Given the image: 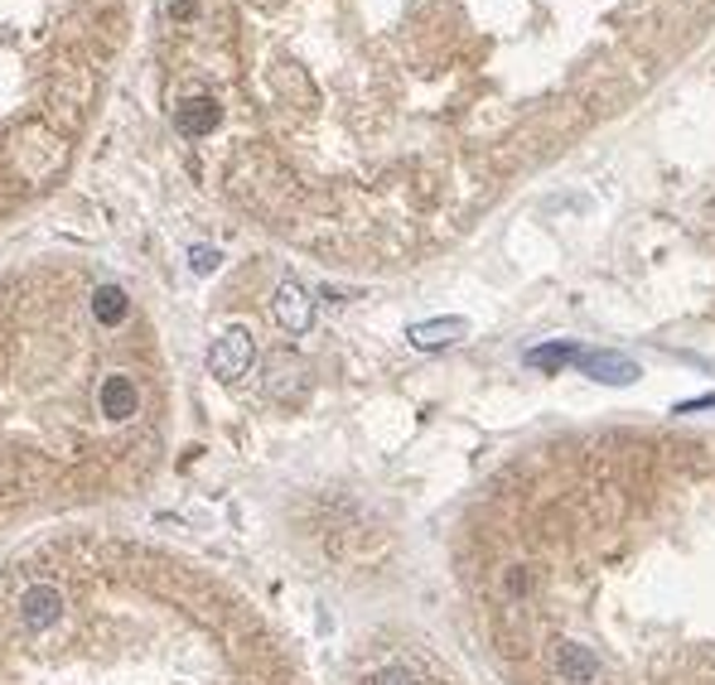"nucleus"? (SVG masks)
<instances>
[{
	"label": "nucleus",
	"mask_w": 715,
	"mask_h": 685,
	"mask_svg": "<svg viewBox=\"0 0 715 685\" xmlns=\"http://www.w3.org/2000/svg\"><path fill=\"white\" fill-rule=\"evenodd\" d=\"M252 367H257V343H252V334L242 324L223 328V334L213 338V348H209V372L217 377V382H242Z\"/></svg>",
	"instance_id": "obj_1"
},
{
	"label": "nucleus",
	"mask_w": 715,
	"mask_h": 685,
	"mask_svg": "<svg viewBox=\"0 0 715 685\" xmlns=\"http://www.w3.org/2000/svg\"><path fill=\"white\" fill-rule=\"evenodd\" d=\"M64 614H68V604H64V589H58V584L40 580L20 594V622H24V632H34V638L54 632L58 622H64Z\"/></svg>",
	"instance_id": "obj_2"
},
{
	"label": "nucleus",
	"mask_w": 715,
	"mask_h": 685,
	"mask_svg": "<svg viewBox=\"0 0 715 685\" xmlns=\"http://www.w3.org/2000/svg\"><path fill=\"white\" fill-rule=\"evenodd\" d=\"M271 319L281 324V334H290V338L310 334V324H314V300H310V290L300 285L295 276H286L281 285H276V295H271Z\"/></svg>",
	"instance_id": "obj_3"
},
{
	"label": "nucleus",
	"mask_w": 715,
	"mask_h": 685,
	"mask_svg": "<svg viewBox=\"0 0 715 685\" xmlns=\"http://www.w3.org/2000/svg\"><path fill=\"white\" fill-rule=\"evenodd\" d=\"M576 367L590 382H604V386H634L638 377H644V367L634 358H624V352H580Z\"/></svg>",
	"instance_id": "obj_4"
},
{
	"label": "nucleus",
	"mask_w": 715,
	"mask_h": 685,
	"mask_svg": "<svg viewBox=\"0 0 715 685\" xmlns=\"http://www.w3.org/2000/svg\"><path fill=\"white\" fill-rule=\"evenodd\" d=\"M223 126V106L213 102V97H185V102L175 106V131L189 141H203L213 136V131Z\"/></svg>",
	"instance_id": "obj_5"
},
{
	"label": "nucleus",
	"mask_w": 715,
	"mask_h": 685,
	"mask_svg": "<svg viewBox=\"0 0 715 685\" xmlns=\"http://www.w3.org/2000/svg\"><path fill=\"white\" fill-rule=\"evenodd\" d=\"M97 406H102L107 420H131L141 411V386L126 372H107V382L97 386Z\"/></svg>",
	"instance_id": "obj_6"
},
{
	"label": "nucleus",
	"mask_w": 715,
	"mask_h": 685,
	"mask_svg": "<svg viewBox=\"0 0 715 685\" xmlns=\"http://www.w3.org/2000/svg\"><path fill=\"white\" fill-rule=\"evenodd\" d=\"M556 676L571 681V685H595L600 681V656L590 652L585 642L561 638V642H556Z\"/></svg>",
	"instance_id": "obj_7"
},
{
	"label": "nucleus",
	"mask_w": 715,
	"mask_h": 685,
	"mask_svg": "<svg viewBox=\"0 0 715 685\" xmlns=\"http://www.w3.org/2000/svg\"><path fill=\"white\" fill-rule=\"evenodd\" d=\"M465 334H469V319H459V314H450V319H426V324H411L406 328L411 348H421V352L450 348V343H459Z\"/></svg>",
	"instance_id": "obj_8"
},
{
	"label": "nucleus",
	"mask_w": 715,
	"mask_h": 685,
	"mask_svg": "<svg viewBox=\"0 0 715 685\" xmlns=\"http://www.w3.org/2000/svg\"><path fill=\"white\" fill-rule=\"evenodd\" d=\"M305 386H310V372H305V362H300V358H276V362H271V377H266V391H271L276 401H286V406H295V401L305 396Z\"/></svg>",
	"instance_id": "obj_9"
},
{
	"label": "nucleus",
	"mask_w": 715,
	"mask_h": 685,
	"mask_svg": "<svg viewBox=\"0 0 715 685\" xmlns=\"http://www.w3.org/2000/svg\"><path fill=\"white\" fill-rule=\"evenodd\" d=\"M126 314H131V300H126V290L121 285H97L92 290V319L102 328H116Z\"/></svg>",
	"instance_id": "obj_10"
},
{
	"label": "nucleus",
	"mask_w": 715,
	"mask_h": 685,
	"mask_svg": "<svg viewBox=\"0 0 715 685\" xmlns=\"http://www.w3.org/2000/svg\"><path fill=\"white\" fill-rule=\"evenodd\" d=\"M580 343H541V348L527 352V367H541V372H561V367L580 362Z\"/></svg>",
	"instance_id": "obj_11"
},
{
	"label": "nucleus",
	"mask_w": 715,
	"mask_h": 685,
	"mask_svg": "<svg viewBox=\"0 0 715 685\" xmlns=\"http://www.w3.org/2000/svg\"><path fill=\"white\" fill-rule=\"evenodd\" d=\"M217 266H223V251H217V247H193L189 251V271L193 276H213Z\"/></svg>",
	"instance_id": "obj_12"
},
{
	"label": "nucleus",
	"mask_w": 715,
	"mask_h": 685,
	"mask_svg": "<svg viewBox=\"0 0 715 685\" xmlns=\"http://www.w3.org/2000/svg\"><path fill=\"white\" fill-rule=\"evenodd\" d=\"M372 685H421V676L411 666H382L378 676H372Z\"/></svg>",
	"instance_id": "obj_13"
},
{
	"label": "nucleus",
	"mask_w": 715,
	"mask_h": 685,
	"mask_svg": "<svg viewBox=\"0 0 715 685\" xmlns=\"http://www.w3.org/2000/svg\"><path fill=\"white\" fill-rule=\"evenodd\" d=\"M193 15H199V0H169V20L175 24H189Z\"/></svg>",
	"instance_id": "obj_14"
},
{
	"label": "nucleus",
	"mask_w": 715,
	"mask_h": 685,
	"mask_svg": "<svg viewBox=\"0 0 715 685\" xmlns=\"http://www.w3.org/2000/svg\"><path fill=\"white\" fill-rule=\"evenodd\" d=\"M677 415H696V411H715V396H696V401H682V406H672Z\"/></svg>",
	"instance_id": "obj_15"
}]
</instances>
